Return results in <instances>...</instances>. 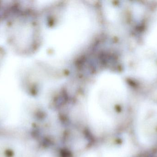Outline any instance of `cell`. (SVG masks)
Listing matches in <instances>:
<instances>
[{
    "label": "cell",
    "mask_w": 157,
    "mask_h": 157,
    "mask_svg": "<svg viewBox=\"0 0 157 157\" xmlns=\"http://www.w3.org/2000/svg\"><path fill=\"white\" fill-rule=\"evenodd\" d=\"M6 145H0V157H17L14 156V153H13L11 149V151L8 148Z\"/></svg>",
    "instance_id": "cell-2"
},
{
    "label": "cell",
    "mask_w": 157,
    "mask_h": 157,
    "mask_svg": "<svg viewBox=\"0 0 157 157\" xmlns=\"http://www.w3.org/2000/svg\"><path fill=\"white\" fill-rule=\"evenodd\" d=\"M137 132L143 143L151 144L157 141V108L144 110L138 115Z\"/></svg>",
    "instance_id": "cell-1"
}]
</instances>
